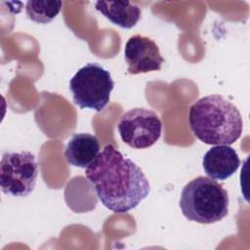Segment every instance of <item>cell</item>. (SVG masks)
Returning a JSON list of instances; mask_svg holds the SVG:
<instances>
[{"label": "cell", "instance_id": "obj_1", "mask_svg": "<svg viewBox=\"0 0 250 250\" xmlns=\"http://www.w3.org/2000/svg\"><path fill=\"white\" fill-rule=\"evenodd\" d=\"M85 176L102 204L114 213L136 208L150 191L143 170L112 145H106L99 152L86 168Z\"/></svg>", "mask_w": 250, "mask_h": 250}, {"label": "cell", "instance_id": "obj_2", "mask_svg": "<svg viewBox=\"0 0 250 250\" xmlns=\"http://www.w3.org/2000/svg\"><path fill=\"white\" fill-rule=\"evenodd\" d=\"M188 123L193 135L207 145L235 143L243 130L237 107L221 95H208L197 100L188 110Z\"/></svg>", "mask_w": 250, "mask_h": 250}, {"label": "cell", "instance_id": "obj_3", "mask_svg": "<svg viewBox=\"0 0 250 250\" xmlns=\"http://www.w3.org/2000/svg\"><path fill=\"white\" fill-rule=\"evenodd\" d=\"M229 194L216 180L198 176L188 182L181 192L180 208L188 221L214 224L229 214Z\"/></svg>", "mask_w": 250, "mask_h": 250}, {"label": "cell", "instance_id": "obj_4", "mask_svg": "<svg viewBox=\"0 0 250 250\" xmlns=\"http://www.w3.org/2000/svg\"><path fill=\"white\" fill-rule=\"evenodd\" d=\"M114 81L110 72L97 62L79 68L69 80L73 102L80 108L102 111L109 102Z\"/></svg>", "mask_w": 250, "mask_h": 250}, {"label": "cell", "instance_id": "obj_5", "mask_svg": "<svg viewBox=\"0 0 250 250\" xmlns=\"http://www.w3.org/2000/svg\"><path fill=\"white\" fill-rule=\"evenodd\" d=\"M38 163L29 151L6 152L0 162L1 190L11 196L25 197L36 185Z\"/></svg>", "mask_w": 250, "mask_h": 250}, {"label": "cell", "instance_id": "obj_6", "mask_svg": "<svg viewBox=\"0 0 250 250\" xmlns=\"http://www.w3.org/2000/svg\"><path fill=\"white\" fill-rule=\"evenodd\" d=\"M117 129L123 143L132 148L153 146L161 136L162 122L151 109L135 107L122 114Z\"/></svg>", "mask_w": 250, "mask_h": 250}, {"label": "cell", "instance_id": "obj_7", "mask_svg": "<svg viewBox=\"0 0 250 250\" xmlns=\"http://www.w3.org/2000/svg\"><path fill=\"white\" fill-rule=\"evenodd\" d=\"M124 58L130 74L146 73L161 69L164 62L158 45L149 37L136 34L125 44Z\"/></svg>", "mask_w": 250, "mask_h": 250}, {"label": "cell", "instance_id": "obj_8", "mask_svg": "<svg viewBox=\"0 0 250 250\" xmlns=\"http://www.w3.org/2000/svg\"><path fill=\"white\" fill-rule=\"evenodd\" d=\"M240 165V159L234 148L227 145H218L208 149L202 159L203 169L209 178L225 181L231 177Z\"/></svg>", "mask_w": 250, "mask_h": 250}, {"label": "cell", "instance_id": "obj_9", "mask_svg": "<svg viewBox=\"0 0 250 250\" xmlns=\"http://www.w3.org/2000/svg\"><path fill=\"white\" fill-rule=\"evenodd\" d=\"M100 142L94 135L78 133L68 141L64 157L69 165L87 168L100 152Z\"/></svg>", "mask_w": 250, "mask_h": 250}, {"label": "cell", "instance_id": "obj_10", "mask_svg": "<svg viewBox=\"0 0 250 250\" xmlns=\"http://www.w3.org/2000/svg\"><path fill=\"white\" fill-rule=\"evenodd\" d=\"M95 8L112 23L126 29L134 27L141 19V8L130 1H97Z\"/></svg>", "mask_w": 250, "mask_h": 250}, {"label": "cell", "instance_id": "obj_11", "mask_svg": "<svg viewBox=\"0 0 250 250\" xmlns=\"http://www.w3.org/2000/svg\"><path fill=\"white\" fill-rule=\"evenodd\" d=\"M62 1H27L25 12L27 18L37 23L52 21L61 12Z\"/></svg>", "mask_w": 250, "mask_h": 250}]
</instances>
